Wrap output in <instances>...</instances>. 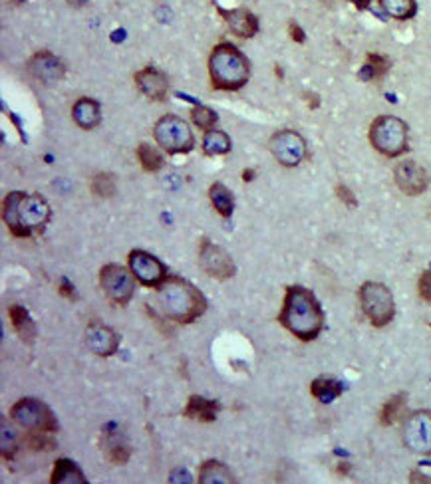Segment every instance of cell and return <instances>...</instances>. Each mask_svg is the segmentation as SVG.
Listing matches in <instances>:
<instances>
[{
	"label": "cell",
	"instance_id": "1",
	"mask_svg": "<svg viewBox=\"0 0 431 484\" xmlns=\"http://www.w3.org/2000/svg\"><path fill=\"white\" fill-rule=\"evenodd\" d=\"M153 308L157 310L165 320L191 323L205 314L207 300L191 282L179 278V276H167L155 288Z\"/></svg>",
	"mask_w": 431,
	"mask_h": 484
},
{
	"label": "cell",
	"instance_id": "2",
	"mask_svg": "<svg viewBox=\"0 0 431 484\" xmlns=\"http://www.w3.org/2000/svg\"><path fill=\"white\" fill-rule=\"evenodd\" d=\"M279 322L300 341H313L322 332L324 312L313 290L304 286H288Z\"/></svg>",
	"mask_w": 431,
	"mask_h": 484
},
{
	"label": "cell",
	"instance_id": "3",
	"mask_svg": "<svg viewBox=\"0 0 431 484\" xmlns=\"http://www.w3.org/2000/svg\"><path fill=\"white\" fill-rule=\"evenodd\" d=\"M50 205L42 195L24 191H12L4 197L2 219L10 235L16 238H30L44 231L50 220Z\"/></svg>",
	"mask_w": 431,
	"mask_h": 484
},
{
	"label": "cell",
	"instance_id": "4",
	"mask_svg": "<svg viewBox=\"0 0 431 484\" xmlns=\"http://www.w3.org/2000/svg\"><path fill=\"white\" fill-rule=\"evenodd\" d=\"M209 75L215 89L237 91L251 78V64L233 44H217L209 56Z\"/></svg>",
	"mask_w": 431,
	"mask_h": 484
},
{
	"label": "cell",
	"instance_id": "5",
	"mask_svg": "<svg viewBox=\"0 0 431 484\" xmlns=\"http://www.w3.org/2000/svg\"><path fill=\"white\" fill-rule=\"evenodd\" d=\"M372 147L389 159L400 157L410 151V132L405 121L396 116H380L372 121L370 127Z\"/></svg>",
	"mask_w": 431,
	"mask_h": 484
},
{
	"label": "cell",
	"instance_id": "6",
	"mask_svg": "<svg viewBox=\"0 0 431 484\" xmlns=\"http://www.w3.org/2000/svg\"><path fill=\"white\" fill-rule=\"evenodd\" d=\"M360 306L373 328H384L396 316L394 294L382 282H364L360 286Z\"/></svg>",
	"mask_w": 431,
	"mask_h": 484
},
{
	"label": "cell",
	"instance_id": "7",
	"mask_svg": "<svg viewBox=\"0 0 431 484\" xmlns=\"http://www.w3.org/2000/svg\"><path fill=\"white\" fill-rule=\"evenodd\" d=\"M153 137L157 145L169 155L189 153L195 147L193 132L179 116H164L153 127Z\"/></svg>",
	"mask_w": 431,
	"mask_h": 484
},
{
	"label": "cell",
	"instance_id": "8",
	"mask_svg": "<svg viewBox=\"0 0 431 484\" xmlns=\"http://www.w3.org/2000/svg\"><path fill=\"white\" fill-rule=\"evenodd\" d=\"M10 419L26 431H46V433L58 431V421L52 409L34 397H24L16 401L10 407Z\"/></svg>",
	"mask_w": 431,
	"mask_h": 484
},
{
	"label": "cell",
	"instance_id": "9",
	"mask_svg": "<svg viewBox=\"0 0 431 484\" xmlns=\"http://www.w3.org/2000/svg\"><path fill=\"white\" fill-rule=\"evenodd\" d=\"M100 286L109 302L125 306L134 298L135 292L134 272L118 265H105L100 270Z\"/></svg>",
	"mask_w": 431,
	"mask_h": 484
},
{
	"label": "cell",
	"instance_id": "10",
	"mask_svg": "<svg viewBox=\"0 0 431 484\" xmlns=\"http://www.w3.org/2000/svg\"><path fill=\"white\" fill-rule=\"evenodd\" d=\"M268 149L274 155V159L284 167H297L308 155L306 139L294 129H283V132L274 133L270 137Z\"/></svg>",
	"mask_w": 431,
	"mask_h": 484
},
{
	"label": "cell",
	"instance_id": "11",
	"mask_svg": "<svg viewBox=\"0 0 431 484\" xmlns=\"http://www.w3.org/2000/svg\"><path fill=\"white\" fill-rule=\"evenodd\" d=\"M199 265L205 270V274L219 282L231 280L237 274V266L233 262V258L227 254V250L211 242L207 236L201 238V244H199Z\"/></svg>",
	"mask_w": 431,
	"mask_h": 484
},
{
	"label": "cell",
	"instance_id": "12",
	"mask_svg": "<svg viewBox=\"0 0 431 484\" xmlns=\"http://www.w3.org/2000/svg\"><path fill=\"white\" fill-rule=\"evenodd\" d=\"M403 442L417 455L431 456V413H412L403 423Z\"/></svg>",
	"mask_w": 431,
	"mask_h": 484
},
{
	"label": "cell",
	"instance_id": "13",
	"mask_svg": "<svg viewBox=\"0 0 431 484\" xmlns=\"http://www.w3.org/2000/svg\"><path fill=\"white\" fill-rule=\"evenodd\" d=\"M127 265L134 272L135 280L148 288H157L167 278V268L164 262L146 250H132L127 256Z\"/></svg>",
	"mask_w": 431,
	"mask_h": 484
},
{
	"label": "cell",
	"instance_id": "14",
	"mask_svg": "<svg viewBox=\"0 0 431 484\" xmlns=\"http://www.w3.org/2000/svg\"><path fill=\"white\" fill-rule=\"evenodd\" d=\"M394 179H396L398 189L407 197H417L430 187L428 171L414 159H405V161L398 163V167L394 171Z\"/></svg>",
	"mask_w": 431,
	"mask_h": 484
},
{
	"label": "cell",
	"instance_id": "15",
	"mask_svg": "<svg viewBox=\"0 0 431 484\" xmlns=\"http://www.w3.org/2000/svg\"><path fill=\"white\" fill-rule=\"evenodd\" d=\"M28 72L32 78H36L40 84L50 86V84H58L66 75V68L62 64V60L56 58L52 52H38L34 54L28 62Z\"/></svg>",
	"mask_w": 431,
	"mask_h": 484
},
{
	"label": "cell",
	"instance_id": "16",
	"mask_svg": "<svg viewBox=\"0 0 431 484\" xmlns=\"http://www.w3.org/2000/svg\"><path fill=\"white\" fill-rule=\"evenodd\" d=\"M86 343H88L89 352H94L100 357H109L118 352L119 336L104 323L91 322L86 330Z\"/></svg>",
	"mask_w": 431,
	"mask_h": 484
},
{
	"label": "cell",
	"instance_id": "17",
	"mask_svg": "<svg viewBox=\"0 0 431 484\" xmlns=\"http://www.w3.org/2000/svg\"><path fill=\"white\" fill-rule=\"evenodd\" d=\"M135 86L139 88V91L153 100V102H164L169 93V80L161 70L148 66L143 70L135 73Z\"/></svg>",
	"mask_w": 431,
	"mask_h": 484
},
{
	"label": "cell",
	"instance_id": "18",
	"mask_svg": "<svg viewBox=\"0 0 431 484\" xmlns=\"http://www.w3.org/2000/svg\"><path fill=\"white\" fill-rule=\"evenodd\" d=\"M225 18L227 26L237 34L238 38H253L258 32V18L247 10V8H235V10H219Z\"/></svg>",
	"mask_w": 431,
	"mask_h": 484
},
{
	"label": "cell",
	"instance_id": "19",
	"mask_svg": "<svg viewBox=\"0 0 431 484\" xmlns=\"http://www.w3.org/2000/svg\"><path fill=\"white\" fill-rule=\"evenodd\" d=\"M102 447H104V456L107 458L109 465H125L130 460L132 449L127 445V440L121 439L118 431H104V439H102Z\"/></svg>",
	"mask_w": 431,
	"mask_h": 484
},
{
	"label": "cell",
	"instance_id": "20",
	"mask_svg": "<svg viewBox=\"0 0 431 484\" xmlns=\"http://www.w3.org/2000/svg\"><path fill=\"white\" fill-rule=\"evenodd\" d=\"M221 411V405L217 401H211V399H205V397L191 395L185 409H183V415L193 419V421H199V423H213L217 419V413Z\"/></svg>",
	"mask_w": 431,
	"mask_h": 484
},
{
	"label": "cell",
	"instance_id": "21",
	"mask_svg": "<svg viewBox=\"0 0 431 484\" xmlns=\"http://www.w3.org/2000/svg\"><path fill=\"white\" fill-rule=\"evenodd\" d=\"M72 119L80 129H94L102 121L100 103L89 98H80L72 107Z\"/></svg>",
	"mask_w": 431,
	"mask_h": 484
},
{
	"label": "cell",
	"instance_id": "22",
	"mask_svg": "<svg viewBox=\"0 0 431 484\" xmlns=\"http://www.w3.org/2000/svg\"><path fill=\"white\" fill-rule=\"evenodd\" d=\"M8 318H10V323H12L15 332L18 334V338L22 339L26 346H32L34 339H36V325L30 318L28 310L22 308V306H10L8 308Z\"/></svg>",
	"mask_w": 431,
	"mask_h": 484
},
{
	"label": "cell",
	"instance_id": "23",
	"mask_svg": "<svg viewBox=\"0 0 431 484\" xmlns=\"http://www.w3.org/2000/svg\"><path fill=\"white\" fill-rule=\"evenodd\" d=\"M389 68H392L389 58H386L384 54H373V52H370V54L366 56L364 68L360 70V78H362L364 82H372V80H378V82H380V80L386 78Z\"/></svg>",
	"mask_w": 431,
	"mask_h": 484
},
{
	"label": "cell",
	"instance_id": "24",
	"mask_svg": "<svg viewBox=\"0 0 431 484\" xmlns=\"http://www.w3.org/2000/svg\"><path fill=\"white\" fill-rule=\"evenodd\" d=\"M199 483L203 484H231L233 474L219 460H205L199 469Z\"/></svg>",
	"mask_w": 431,
	"mask_h": 484
},
{
	"label": "cell",
	"instance_id": "25",
	"mask_svg": "<svg viewBox=\"0 0 431 484\" xmlns=\"http://www.w3.org/2000/svg\"><path fill=\"white\" fill-rule=\"evenodd\" d=\"M52 484H86V478L70 458H60L52 470Z\"/></svg>",
	"mask_w": 431,
	"mask_h": 484
},
{
	"label": "cell",
	"instance_id": "26",
	"mask_svg": "<svg viewBox=\"0 0 431 484\" xmlns=\"http://www.w3.org/2000/svg\"><path fill=\"white\" fill-rule=\"evenodd\" d=\"M209 199L215 206V210L223 217V219H229L235 210V199L231 191L225 187L223 183H213L211 189H209Z\"/></svg>",
	"mask_w": 431,
	"mask_h": 484
},
{
	"label": "cell",
	"instance_id": "27",
	"mask_svg": "<svg viewBox=\"0 0 431 484\" xmlns=\"http://www.w3.org/2000/svg\"><path fill=\"white\" fill-rule=\"evenodd\" d=\"M310 393L320 403H332L334 399L342 395V383L336 379H328V377H318L310 385Z\"/></svg>",
	"mask_w": 431,
	"mask_h": 484
},
{
	"label": "cell",
	"instance_id": "28",
	"mask_svg": "<svg viewBox=\"0 0 431 484\" xmlns=\"http://www.w3.org/2000/svg\"><path fill=\"white\" fill-rule=\"evenodd\" d=\"M231 151V139L229 135L221 129H209L203 137V153L209 157L215 155H225Z\"/></svg>",
	"mask_w": 431,
	"mask_h": 484
},
{
	"label": "cell",
	"instance_id": "29",
	"mask_svg": "<svg viewBox=\"0 0 431 484\" xmlns=\"http://www.w3.org/2000/svg\"><path fill=\"white\" fill-rule=\"evenodd\" d=\"M384 12L396 20H410L417 12L416 0H378Z\"/></svg>",
	"mask_w": 431,
	"mask_h": 484
},
{
	"label": "cell",
	"instance_id": "30",
	"mask_svg": "<svg viewBox=\"0 0 431 484\" xmlns=\"http://www.w3.org/2000/svg\"><path fill=\"white\" fill-rule=\"evenodd\" d=\"M405 403H407L405 393H398V395H394L392 399H387L386 405L380 411V423L384 427L396 425L400 421V417H402L403 409H405Z\"/></svg>",
	"mask_w": 431,
	"mask_h": 484
},
{
	"label": "cell",
	"instance_id": "31",
	"mask_svg": "<svg viewBox=\"0 0 431 484\" xmlns=\"http://www.w3.org/2000/svg\"><path fill=\"white\" fill-rule=\"evenodd\" d=\"M135 153H137V159L141 163L143 171H148V173H157L164 167V155L149 143H139Z\"/></svg>",
	"mask_w": 431,
	"mask_h": 484
},
{
	"label": "cell",
	"instance_id": "32",
	"mask_svg": "<svg viewBox=\"0 0 431 484\" xmlns=\"http://www.w3.org/2000/svg\"><path fill=\"white\" fill-rule=\"evenodd\" d=\"M89 189L100 199H112L116 195V177L112 173H96L89 181Z\"/></svg>",
	"mask_w": 431,
	"mask_h": 484
},
{
	"label": "cell",
	"instance_id": "33",
	"mask_svg": "<svg viewBox=\"0 0 431 484\" xmlns=\"http://www.w3.org/2000/svg\"><path fill=\"white\" fill-rule=\"evenodd\" d=\"M52 433H46V431H26V437H24V442L26 447L32 449V451H52L54 449V439L50 437Z\"/></svg>",
	"mask_w": 431,
	"mask_h": 484
},
{
	"label": "cell",
	"instance_id": "34",
	"mask_svg": "<svg viewBox=\"0 0 431 484\" xmlns=\"http://www.w3.org/2000/svg\"><path fill=\"white\" fill-rule=\"evenodd\" d=\"M191 119H193V123L197 127L209 132V129H213L217 125L219 116L211 107H207V105H195L193 109H191Z\"/></svg>",
	"mask_w": 431,
	"mask_h": 484
},
{
	"label": "cell",
	"instance_id": "35",
	"mask_svg": "<svg viewBox=\"0 0 431 484\" xmlns=\"http://www.w3.org/2000/svg\"><path fill=\"white\" fill-rule=\"evenodd\" d=\"M16 447H18L16 433L15 431H10V429L6 427V421H4V423H2V455H4L6 460L15 456Z\"/></svg>",
	"mask_w": 431,
	"mask_h": 484
},
{
	"label": "cell",
	"instance_id": "36",
	"mask_svg": "<svg viewBox=\"0 0 431 484\" xmlns=\"http://www.w3.org/2000/svg\"><path fill=\"white\" fill-rule=\"evenodd\" d=\"M336 197H338V199H340L348 208H356L358 206V201H356V197H354V192L350 191L346 185H338V187H336Z\"/></svg>",
	"mask_w": 431,
	"mask_h": 484
},
{
	"label": "cell",
	"instance_id": "37",
	"mask_svg": "<svg viewBox=\"0 0 431 484\" xmlns=\"http://www.w3.org/2000/svg\"><path fill=\"white\" fill-rule=\"evenodd\" d=\"M417 288H419V296H421L425 302H430L431 304V270H425V272L421 274Z\"/></svg>",
	"mask_w": 431,
	"mask_h": 484
},
{
	"label": "cell",
	"instance_id": "38",
	"mask_svg": "<svg viewBox=\"0 0 431 484\" xmlns=\"http://www.w3.org/2000/svg\"><path fill=\"white\" fill-rule=\"evenodd\" d=\"M288 30H290V38H292L297 44H304L306 34H304V30L300 28L297 22H290V24H288Z\"/></svg>",
	"mask_w": 431,
	"mask_h": 484
},
{
	"label": "cell",
	"instance_id": "39",
	"mask_svg": "<svg viewBox=\"0 0 431 484\" xmlns=\"http://www.w3.org/2000/svg\"><path fill=\"white\" fill-rule=\"evenodd\" d=\"M58 292L60 296H64V298H68V300H74L76 298L74 286H72L70 282H66V280H62V284L58 286Z\"/></svg>",
	"mask_w": 431,
	"mask_h": 484
},
{
	"label": "cell",
	"instance_id": "40",
	"mask_svg": "<svg viewBox=\"0 0 431 484\" xmlns=\"http://www.w3.org/2000/svg\"><path fill=\"white\" fill-rule=\"evenodd\" d=\"M304 100H306L308 109H316V107L320 105V98H318V93H304Z\"/></svg>",
	"mask_w": 431,
	"mask_h": 484
},
{
	"label": "cell",
	"instance_id": "41",
	"mask_svg": "<svg viewBox=\"0 0 431 484\" xmlns=\"http://www.w3.org/2000/svg\"><path fill=\"white\" fill-rule=\"evenodd\" d=\"M350 2L356 6L358 10H366V8L370 6V2H372V0H350Z\"/></svg>",
	"mask_w": 431,
	"mask_h": 484
},
{
	"label": "cell",
	"instance_id": "42",
	"mask_svg": "<svg viewBox=\"0 0 431 484\" xmlns=\"http://www.w3.org/2000/svg\"><path fill=\"white\" fill-rule=\"evenodd\" d=\"M70 6H74V8H82V6H86L89 0H66Z\"/></svg>",
	"mask_w": 431,
	"mask_h": 484
},
{
	"label": "cell",
	"instance_id": "43",
	"mask_svg": "<svg viewBox=\"0 0 431 484\" xmlns=\"http://www.w3.org/2000/svg\"><path fill=\"white\" fill-rule=\"evenodd\" d=\"M253 177H254V171H245V173H243V179H245V181H251Z\"/></svg>",
	"mask_w": 431,
	"mask_h": 484
},
{
	"label": "cell",
	"instance_id": "44",
	"mask_svg": "<svg viewBox=\"0 0 431 484\" xmlns=\"http://www.w3.org/2000/svg\"><path fill=\"white\" fill-rule=\"evenodd\" d=\"M348 470H350V467H348V465H340V467H338V472H340V474H346Z\"/></svg>",
	"mask_w": 431,
	"mask_h": 484
},
{
	"label": "cell",
	"instance_id": "45",
	"mask_svg": "<svg viewBox=\"0 0 431 484\" xmlns=\"http://www.w3.org/2000/svg\"><path fill=\"white\" fill-rule=\"evenodd\" d=\"M10 2H15V4H22V2H26V0H10Z\"/></svg>",
	"mask_w": 431,
	"mask_h": 484
}]
</instances>
